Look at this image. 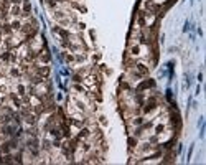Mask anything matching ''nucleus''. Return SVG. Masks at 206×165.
Returning a JSON list of instances; mask_svg holds the SVG:
<instances>
[{"instance_id": "nucleus-1", "label": "nucleus", "mask_w": 206, "mask_h": 165, "mask_svg": "<svg viewBox=\"0 0 206 165\" xmlns=\"http://www.w3.org/2000/svg\"><path fill=\"white\" fill-rule=\"evenodd\" d=\"M139 55H140V46L139 45H130V56L137 58Z\"/></svg>"}, {"instance_id": "nucleus-2", "label": "nucleus", "mask_w": 206, "mask_h": 165, "mask_svg": "<svg viewBox=\"0 0 206 165\" xmlns=\"http://www.w3.org/2000/svg\"><path fill=\"white\" fill-rule=\"evenodd\" d=\"M17 94H18V96H21V98H23L25 94H27V88H25L23 84H18V86H17Z\"/></svg>"}, {"instance_id": "nucleus-3", "label": "nucleus", "mask_w": 206, "mask_h": 165, "mask_svg": "<svg viewBox=\"0 0 206 165\" xmlns=\"http://www.w3.org/2000/svg\"><path fill=\"white\" fill-rule=\"evenodd\" d=\"M74 81H76V82H81V81H82L81 75H76V76H74Z\"/></svg>"}]
</instances>
